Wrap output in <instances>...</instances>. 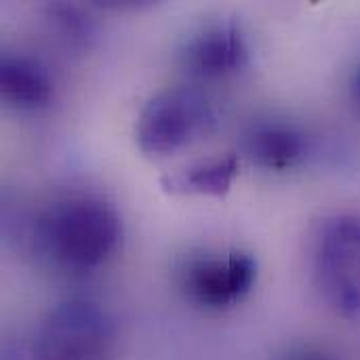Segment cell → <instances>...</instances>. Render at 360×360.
Wrapping results in <instances>:
<instances>
[{"mask_svg":"<svg viewBox=\"0 0 360 360\" xmlns=\"http://www.w3.org/2000/svg\"><path fill=\"white\" fill-rule=\"evenodd\" d=\"M247 160L266 171H289L306 158V135L287 122L253 124L240 143Z\"/></svg>","mask_w":360,"mask_h":360,"instance_id":"cell-7","label":"cell"},{"mask_svg":"<svg viewBox=\"0 0 360 360\" xmlns=\"http://www.w3.org/2000/svg\"><path fill=\"white\" fill-rule=\"evenodd\" d=\"M53 23L72 44H86L93 36V25L89 17L72 4H53L49 8Z\"/></svg>","mask_w":360,"mask_h":360,"instance_id":"cell-10","label":"cell"},{"mask_svg":"<svg viewBox=\"0 0 360 360\" xmlns=\"http://www.w3.org/2000/svg\"><path fill=\"white\" fill-rule=\"evenodd\" d=\"M116 329L105 310L89 300L51 308L32 340V360H112Z\"/></svg>","mask_w":360,"mask_h":360,"instance_id":"cell-3","label":"cell"},{"mask_svg":"<svg viewBox=\"0 0 360 360\" xmlns=\"http://www.w3.org/2000/svg\"><path fill=\"white\" fill-rule=\"evenodd\" d=\"M118 211L93 194H72L46 207L36 221L40 251L59 268L76 274L101 268L118 249Z\"/></svg>","mask_w":360,"mask_h":360,"instance_id":"cell-1","label":"cell"},{"mask_svg":"<svg viewBox=\"0 0 360 360\" xmlns=\"http://www.w3.org/2000/svg\"><path fill=\"white\" fill-rule=\"evenodd\" d=\"M179 63L194 78H221L249 63V46L236 23H213L186 40Z\"/></svg>","mask_w":360,"mask_h":360,"instance_id":"cell-6","label":"cell"},{"mask_svg":"<svg viewBox=\"0 0 360 360\" xmlns=\"http://www.w3.org/2000/svg\"><path fill=\"white\" fill-rule=\"evenodd\" d=\"M0 95L15 110L32 112L49 103L53 82L44 65L25 55H4L0 61Z\"/></svg>","mask_w":360,"mask_h":360,"instance_id":"cell-8","label":"cell"},{"mask_svg":"<svg viewBox=\"0 0 360 360\" xmlns=\"http://www.w3.org/2000/svg\"><path fill=\"white\" fill-rule=\"evenodd\" d=\"M177 285L188 302L202 310L238 306L257 281V259L247 251L190 253L177 264Z\"/></svg>","mask_w":360,"mask_h":360,"instance_id":"cell-5","label":"cell"},{"mask_svg":"<svg viewBox=\"0 0 360 360\" xmlns=\"http://www.w3.org/2000/svg\"><path fill=\"white\" fill-rule=\"evenodd\" d=\"M274 360H340L335 359L333 354L325 352L323 348H316V346H304V344H297V346H289L285 348L278 356Z\"/></svg>","mask_w":360,"mask_h":360,"instance_id":"cell-11","label":"cell"},{"mask_svg":"<svg viewBox=\"0 0 360 360\" xmlns=\"http://www.w3.org/2000/svg\"><path fill=\"white\" fill-rule=\"evenodd\" d=\"M240 158L236 154L211 156L207 160H198L177 173L165 175L160 186L169 194L177 196H215L224 198L238 175Z\"/></svg>","mask_w":360,"mask_h":360,"instance_id":"cell-9","label":"cell"},{"mask_svg":"<svg viewBox=\"0 0 360 360\" xmlns=\"http://www.w3.org/2000/svg\"><path fill=\"white\" fill-rule=\"evenodd\" d=\"M356 93H359V97H360V74H359V78H356Z\"/></svg>","mask_w":360,"mask_h":360,"instance_id":"cell-12","label":"cell"},{"mask_svg":"<svg viewBox=\"0 0 360 360\" xmlns=\"http://www.w3.org/2000/svg\"><path fill=\"white\" fill-rule=\"evenodd\" d=\"M314 278L327 306L346 321H360V219L325 221L314 249Z\"/></svg>","mask_w":360,"mask_h":360,"instance_id":"cell-4","label":"cell"},{"mask_svg":"<svg viewBox=\"0 0 360 360\" xmlns=\"http://www.w3.org/2000/svg\"><path fill=\"white\" fill-rule=\"evenodd\" d=\"M215 127V108L196 86H169L156 93L141 110L135 141L150 158L171 156L207 137Z\"/></svg>","mask_w":360,"mask_h":360,"instance_id":"cell-2","label":"cell"}]
</instances>
